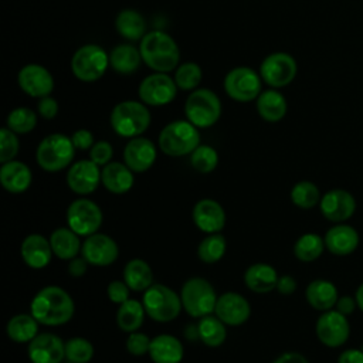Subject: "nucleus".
<instances>
[{
	"label": "nucleus",
	"instance_id": "1",
	"mask_svg": "<svg viewBox=\"0 0 363 363\" xmlns=\"http://www.w3.org/2000/svg\"><path fill=\"white\" fill-rule=\"evenodd\" d=\"M75 306L71 295L61 286L48 285L41 288L30 303V313L45 326L67 323L74 315Z\"/></svg>",
	"mask_w": 363,
	"mask_h": 363
},
{
	"label": "nucleus",
	"instance_id": "2",
	"mask_svg": "<svg viewBox=\"0 0 363 363\" xmlns=\"http://www.w3.org/2000/svg\"><path fill=\"white\" fill-rule=\"evenodd\" d=\"M143 62L153 72H170L180 64V50L174 38L160 30L147 31L139 41Z\"/></svg>",
	"mask_w": 363,
	"mask_h": 363
},
{
	"label": "nucleus",
	"instance_id": "3",
	"mask_svg": "<svg viewBox=\"0 0 363 363\" xmlns=\"http://www.w3.org/2000/svg\"><path fill=\"white\" fill-rule=\"evenodd\" d=\"M150 111L142 101H122L111 112V126L122 138H136L143 135L150 126Z\"/></svg>",
	"mask_w": 363,
	"mask_h": 363
},
{
	"label": "nucleus",
	"instance_id": "4",
	"mask_svg": "<svg viewBox=\"0 0 363 363\" xmlns=\"http://www.w3.org/2000/svg\"><path fill=\"white\" fill-rule=\"evenodd\" d=\"M199 145V128L187 119L169 122L159 133V149L172 157L190 155Z\"/></svg>",
	"mask_w": 363,
	"mask_h": 363
},
{
	"label": "nucleus",
	"instance_id": "5",
	"mask_svg": "<svg viewBox=\"0 0 363 363\" xmlns=\"http://www.w3.org/2000/svg\"><path fill=\"white\" fill-rule=\"evenodd\" d=\"M186 119L199 129L213 126L221 116V102L218 95L208 88L191 91L184 102Z\"/></svg>",
	"mask_w": 363,
	"mask_h": 363
},
{
	"label": "nucleus",
	"instance_id": "6",
	"mask_svg": "<svg viewBox=\"0 0 363 363\" xmlns=\"http://www.w3.org/2000/svg\"><path fill=\"white\" fill-rule=\"evenodd\" d=\"M75 155V146L69 136L64 133H51L37 146L35 159L45 172H60L71 164Z\"/></svg>",
	"mask_w": 363,
	"mask_h": 363
},
{
	"label": "nucleus",
	"instance_id": "7",
	"mask_svg": "<svg viewBox=\"0 0 363 363\" xmlns=\"http://www.w3.org/2000/svg\"><path fill=\"white\" fill-rule=\"evenodd\" d=\"M180 298L183 309L193 318L211 315L217 303V295L213 285L201 277L189 278L182 286Z\"/></svg>",
	"mask_w": 363,
	"mask_h": 363
},
{
	"label": "nucleus",
	"instance_id": "8",
	"mask_svg": "<svg viewBox=\"0 0 363 363\" xmlns=\"http://www.w3.org/2000/svg\"><path fill=\"white\" fill-rule=\"evenodd\" d=\"M142 303L147 316L156 322H170L176 319L183 308L180 295L163 284L149 286L143 292Z\"/></svg>",
	"mask_w": 363,
	"mask_h": 363
},
{
	"label": "nucleus",
	"instance_id": "9",
	"mask_svg": "<svg viewBox=\"0 0 363 363\" xmlns=\"http://www.w3.org/2000/svg\"><path fill=\"white\" fill-rule=\"evenodd\" d=\"M109 67V54L98 44H85L79 47L71 58V71L82 82H95L101 79Z\"/></svg>",
	"mask_w": 363,
	"mask_h": 363
},
{
	"label": "nucleus",
	"instance_id": "10",
	"mask_svg": "<svg viewBox=\"0 0 363 363\" xmlns=\"http://www.w3.org/2000/svg\"><path fill=\"white\" fill-rule=\"evenodd\" d=\"M223 86L231 99L250 102L255 101L262 92V78L259 72L250 67H235L225 74Z\"/></svg>",
	"mask_w": 363,
	"mask_h": 363
},
{
	"label": "nucleus",
	"instance_id": "11",
	"mask_svg": "<svg viewBox=\"0 0 363 363\" xmlns=\"http://www.w3.org/2000/svg\"><path fill=\"white\" fill-rule=\"evenodd\" d=\"M258 72L267 85L278 89L289 85L295 79L298 64L291 54L277 51L262 60Z\"/></svg>",
	"mask_w": 363,
	"mask_h": 363
},
{
	"label": "nucleus",
	"instance_id": "12",
	"mask_svg": "<svg viewBox=\"0 0 363 363\" xmlns=\"http://www.w3.org/2000/svg\"><path fill=\"white\" fill-rule=\"evenodd\" d=\"M102 211L89 199H77L67 208L68 227L79 237H89L98 233L102 225Z\"/></svg>",
	"mask_w": 363,
	"mask_h": 363
},
{
	"label": "nucleus",
	"instance_id": "13",
	"mask_svg": "<svg viewBox=\"0 0 363 363\" xmlns=\"http://www.w3.org/2000/svg\"><path fill=\"white\" fill-rule=\"evenodd\" d=\"M177 89L174 78L167 72H152L140 81L138 95L147 106H164L173 102Z\"/></svg>",
	"mask_w": 363,
	"mask_h": 363
},
{
	"label": "nucleus",
	"instance_id": "14",
	"mask_svg": "<svg viewBox=\"0 0 363 363\" xmlns=\"http://www.w3.org/2000/svg\"><path fill=\"white\" fill-rule=\"evenodd\" d=\"M316 335L328 347H339L345 345L350 335V326L346 315L336 309L325 311L316 320Z\"/></svg>",
	"mask_w": 363,
	"mask_h": 363
},
{
	"label": "nucleus",
	"instance_id": "15",
	"mask_svg": "<svg viewBox=\"0 0 363 363\" xmlns=\"http://www.w3.org/2000/svg\"><path fill=\"white\" fill-rule=\"evenodd\" d=\"M20 89L31 98H44L51 95L54 89V78L51 72L40 64H27L17 74Z\"/></svg>",
	"mask_w": 363,
	"mask_h": 363
},
{
	"label": "nucleus",
	"instance_id": "16",
	"mask_svg": "<svg viewBox=\"0 0 363 363\" xmlns=\"http://www.w3.org/2000/svg\"><path fill=\"white\" fill-rule=\"evenodd\" d=\"M82 257L95 267H106L116 261L119 255L118 244L106 234L95 233L82 242Z\"/></svg>",
	"mask_w": 363,
	"mask_h": 363
},
{
	"label": "nucleus",
	"instance_id": "17",
	"mask_svg": "<svg viewBox=\"0 0 363 363\" xmlns=\"http://www.w3.org/2000/svg\"><path fill=\"white\" fill-rule=\"evenodd\" d=\"M101 183V169L91 159H82L69 166L67 173L68 187L81 196L94 193Z\"/></svg>",
	"mask_w": 363,
	"mask_h": 363
},
{
	"label": "nucleus",
	"instance_id": "18",
	"mask_svg": "<svg viewBox=\"0 0 363 363\" xmlns=\"http://www.w3.org/2000/svg\"><path fill=\"white\" fill-rule=\"evenodd\" d=\"M27 354L31 363H61L65 359V342L54 333H40L28 342Z\"/></svg>",
	"mask_w": 363,
	"mask_h": 363
},
{
	"label": "nucleus",
	"instance_id": "19",
	"mask_svg": "<svg viewBox=\"0 0 363 363\" xmlns=\"http://www.w3.org/2000/svg\"><path fill=\"white\" fill-rule=\"evenodd\" d=\"M157 156V150L155 143L142 136L132 138L125 149H123V163L133 172V173H143L149 170Z\"/></svg>",
	"mask_w": 363,
	"mask_h": 363
},
{
	"label": "nucleus",
	"instance_id": "20",
	"mask_svg": "<svg viewBox=\"0 0 363 363\" xmlns=\"http://www.w3.org/2000/svg\"><path fill=\"white\" fill-rule=\"evenodd\" d=\"M214 313L227 326H240L250 318L251 306L242 295L225 292L217 298Z\"/></svg>",
	"mask_w": 363,
	"mask_h": 363
},
{
	"label": "nucleus",
	"instance_id": "21",
	"mask_svg": "<svg viewBox=\"0 0 363 363\" xmlns=\"http://www.w3.org/2000/svg\"><path fill=\"white\" fill-rule=\"evenodd\" d=\"M319 207L325 218L333 223H340L353 216L356 210V200L349 191L333 189L320 197Z\"/></svg>",
	"mask_w": 363,
	"mask_h": 363
},
{
	"label": "nucleus",
	"instance_id": "22",
	"mask_svg": "<svg viewBox=\"0 0 363 363\" xmlns=\"http://www.w3.org/2000/svg\"><path fill=\"white\" fill-rule=\"evenodd\" d=\"M193 221L203 233H220L225 225V213L218 201L201 199L193 207Z\"/></svg>",
	"mask_w": 363,
	"mask_h": 363
},
{
	"label": "nucleus",
	"instance_id": "23",
	"mask_svg": "<svg viewBox=\"0 0 363 363\" xmlns=\"http://www.w3.org/2000/svg\"><path fill=\"white\" fill-rule=\"evenodd\" d=\"M20 254L23 261L33 269L45 268L52 257V248L50 240L41 234L27 235L20 247Z\"/></svg>",
	"mask_w": 363,
	"mask_h": 363
},
{
	"label": "nucleus",
	"instance_id": "24",
	"mask_svg": "<svg viewBox=\"0 0 363 363\" xmlns=\"http://www.w3.org/2000/svg\"><path fill=\"white\" fill-rule=\"evenodd\" d=\"M325 247L333 255H349L359 245L357 231L347 224H336L325 234Z\"/></svg>",
	"mask_w": 363,
	"mask_h": 363
},
{
	"label": "nucleus",
	"instance_id": "25",
	"mask_svg": "<svg viewBox=\"0 0 363 363\" xmlns=\"http://www.w3.org/2000/svg\"><path fill=\"white\" fill-rule=\"evenodd\" d=\"M33 176L30 167L20 160H10L1 163L0 167V183L9 193H23L31 184Z\"/></svg>",
	"mask_w": 363,
	"mask_h": 363
},
{
	"label": "nucleus",
	"instance_id": "26",
	"mask_svg": "<svg viewBox=\"0 0 363 363\" xmlns=\"http://www.w3.org/2000/svg\"><path fill=\"white\" fill-rule=\"evenodd\" d=\"M101 183L113 194L129 191L135 183L133 172L121 162H109L101 170Z\"/></svg>",
	"mask_w": 363,
	"mask_h": 363
},
{
	"label": "nucleus",
	"instance_id": "27",
	"mask_svg": "<svg viewBox=\"0 0 363 363\" xmlns=\"http://www.w3.org/2000/svg\"><path fill=\"white\" fill-rule=\"evenodd\" d=\"M184 354L182 342L172 335L163 333L152 339L149 356L153 363H180Z\"/></svg>",
	"mask_w": 363,
	"mask_h": 363
},
{
	"label": "nucleus",
	"instance_id": "28",
	"mask_svg": "<svg viewBox=\"0 0 363 363\" xmlns=\"http://www.w3.org/2000/svg\"><path fill=\"white\" fill-rule=\"evenodd\" d=\"M255 108L258 115L267 122H279L284 119L288 111L285 96L275 88L262 91L255 99Z\"/></svg>",
	"mask_w": 363,
	"mask_h": 363
},
{
	"label": "nucleus",
	"instance_id": "29",
	"mask_svg": "<svg viewBox=\"0 0 363 363\" xmlns=\"http://www.w3.org/2000/svg\"><path fill=\"white\" fill-rule=\"evenodd\" d=\"M278 274L274 267L264 262L250 265L244 272V282L248 289L257 294H267L277 288Z\"/></svg>",
	"mask_w": 363,
	"mask_h": 363
},
{
	"label": "nucleus",
	"instance_id": "30",
	"mask_svg": "<svg viewBox=\"0 0 363 363\" xmlns=\"http://www.w3.org/2000/svg\"><path fill=\"white\" fill-rule=\"evenodd\" d=\"M115 28L128 41H140L146 31L145 17L135 9H123L115 17Z\"/></svg>",
	"mask_w": 363,
	"mask_h": 363
},
{
	"label": "nucleus",
	"instance_id": "31",
	"mask_svg": "<svg viewBox=\"0 0 363 363\" xmlns=\"http://www.w3.org/2000/svg\"><path fill=\"white\" fill-rule=\"evenodd\" d=\"M143 62L139 47L133 44H118L109 52V67L122 75L133 74Z\"/></svg>",
	"mask_w": 363,
	"mask_h": 363
},
{
	"label": "nucleus",
	"instance_id": "32",
	"mask_svg": "<svg viewBox=\"0 0 363 363\" xmlns=\"http://www.w3.org/2000/svg\"><path fill=\"white\" fill-rule=\"evenodd\" d=\"M305 296L312 308L323 312L332 309L339 299L337 288L335 286V284L326 279L312 281L306 288Z\"/></svg>",
	"mask_w": 363,
	"mask_h": 363
},
{
	"label": "nucleus",
	"instance_id": "33",
	"mask_svg": "<svg viewBox=\"0 0 363 363\" xmlns=\"http://www.w3.org/2000/svg\"><path fill=\"white\" fill-rule=\"evenodd\" d=\"M50 242L54 255H57L60 259H72L78 257L82 248L79 235L69 227H60L54 230L50 235Z\"/></svg>",
	"mask_w": 363,
	"mask_h": 363
},
{
	"label": "nucleus",
	"instance_id": "34",
	"mask_svg": "<svg viewBox=\"0 0 363 363\" xmlns=\"http://www.w3.org/2000/svg\"><path fill=\"white\" fill-rule=\"evenodd\" d=\"M123 281L132 291L145 292L153 285V272L150 265L140 258L130 259L123 268Z\"/></svg>",
	"mask_w": 363,
	"mask_h": 363
},
{
	"label": "nucleus",
	"instance_id": "35",
	"mask_svg": "<svg viewBox=\"0 0 363 363\" xmlns=\"http://www.w3.org/2000/svg\"><path fill=\"white\" fill-rule=\"evenodd\" d=\"M6 332L7 336L17 343L31 342L38 335V320L31 313L14 315L7 322Z\"/></svg>",
	"mask_w": 363,
	"mask_h": 363
},
{
	"label": "nucleus",
	"instance_id": "36",
	"mask_svg": "<svg viewBox=\"0 0 363 363\" xmlns=\"http://www.w3.org/2000/svg\"><path fill=\"white\" fill-rule=\"evenodd\" d=\"M145 315H146V311L142 302L136 299H128L123 303H121L118 308L116 323L123 332L132 333L142 326L145 320Z\"/></svg>",
	"mask_w": 363,
	"mask_h": 363
},
{
	"label": "nucleus",
	"instance_id": "37",
	"mask_svg": "<svg viewBox=\"0 0 363 363\" xmlns=\"http://www.w3.org/2000/svg\"><path fill=\"white\" fill-rule=\"evenodd\" d=\"M197 329H199V339L208 347L221 346L227 337L225 323L213 315L200 318L197 323Z\"/></svg>",
	"mask_w": 363,
	"mask_h": 363
},
{
	"label": "nucleus",
	"instance_id": "38",
	"mask_svg": "<svg viewBox=\"0 0 363 363\" xmlns=\"http://www.w3.org/2000/svg\"><path fill=\"white\" fill-rule=\"evenodd\" d=\"M325 248V240L315 234V233H306L301 235L295 245H294V254L299 261L311 262L318 259Z\"/></svg>",
	"mask_w": 363,
	"mask_h": 363
},
{
	"label": "nucleus",
	"instance_id": "39",
	"mask_svg": "<svg viewBox=\"0 0 363 363\" xmlns=\"http://www.w3.org/2000/svg\"><path fill=\"white\" fill-rule=\"evenodd\" d=\"M227 250V242L224 235L218 233L207 234L199 244L197 255L206 264H214L220 261Z\"/></svg>",
	"mask_w": 363,
	"mask_h": 363
},
{
	"label": "nucleus",
	"instance_id": "40",
	"mask_svg": "<svg viewBox=\"0 0 363 363\" xmlns=\"http://www.w3.org/2000/svg\"><path fill=\"white\" fill-rule=\"evenodd\" d=\"M6 126L17 135L28 133L37 126V113L27 106L14 108L6 118Z\"/></svg>",
	"mask_w": 363,
	"mask_h": 363
},
{
	"label": "nucleus",
	"instance_id": "41",
	"mask_svg": "<svg viewBox=\"0 0 363 363\" xmlns=\"http://www.w3.org/2000/svg\"><path fill=\"white\" fill-rule=\"evenodd\" d=\"M174 82L182 91H194L203 79V71L196 62H183L174 71Z\"/></svg>",
	"mask_w": 363,
	"mask_h": 363
},
{
	"label": "nucleus",
	"instance_id": "42",
	"mask_svg": "<svg viewBox=\"0 0 363 363\" xmlns=\"http://www.w3.org/2000/svg\"><path fill=\"white\" fill-rule=\"evenodd\" d=\"M291 201L299 208H312L320 201V193L312 182H299L291 190Z\"/></svg>",
	"mask_w": 363,
	"mask_h": 363
},
{
	"label": "nucleus",
	"instance_id": "43",
	"mask_svg": "<svg viewBox=\"0 0 363 363\" xmlns=\"http://www.w3.org/2000/svg\"><path fill=\"white\" fill-rule=\"evenodd\" d=\"M191 166L200 173H210L218 164V153L210 145H199L190 153Z\"/></svg>",
	"mask_w": 363,
	"mask_h": 363
},
{
	"label": "nucleus",
	"instance_id": "44",
	"mask_svg": "<svg viewBox=\"0 0 363 363\" xmlns=\"http://www.w3.org/2000/svg\"><path fill=\"white\" fill-rule=\"evenodd\" d=\"M94 357V346L84 337H71L65 342V359L72 363H88Z\"/></svg>",
	"mask_w": 363,
	"mask_h": 363
},
{
	"label": "nucleus",
	"instance_id": "45",
	"mask_svg": "<svg viewBox=\"0 0 363 363\" xmlns=\"http://www.w3.org/2000/svg\"><path fill=\"white\" fill-rule=\"evenodd\" d=\"M18 153V138L17 133L10 130L7 126L0 129V162L6 163L13 160Z\"/></svg>",
	"mask_w": 363,
	"mask_h": 363
},
{
	"label": "nucleus",
	"instance_id": "46",
	"mask_svg": "<svg viewBox=\"0 0 363 363\" xmlns=\"http://www.w3.org/2000/svg\"><path fill=\"white\" fill-rule=\"evenodd\" d=\"M150 342L152 339L142 332H132L129 333L125 346L126 350L133 354V356H143L145 353H149V347H150Z\"/></svg>",
	"mask_w": 363,
	"mask_h": 363
},
{
	"label": "nucleus",
	"instance_id": "47",
	"mask_svg": "<svg viewBox=\"0 0 363 363\" xmlns=\"http://www.w3.org/2000/svg\"><path fill=\"white\" fill-rule=\"evenodd\" d=\"M113 156V147L108 140H98L89 149V159L96 163L99 167L111 162Z\"/></svg>",
	"mask_w": 363,
	"mask_h": 363
},
{
	"label": "nucleus",
	"instance_id": "48",
	"mask_svg": "<svg viewBox=\"0 0 363 363\" xmlns=\"http://www.w3.org/2000/svg\"><path fill=\"white\" fill-rule=\"evenodd\" d=\"M129 289L130 288L126 285L125 281H112V282H109L108 289H106L108 298L112 303L121 305L129 299Z\"/></svg>",
	"mask_w": 363,
	"mask_h": 363
},
{
	"label": "nucleus",
	"instance_id": "49",
	"mask_svg": "<svg viewBox=\"0 0 363 363\" xmlns=\"http://www.w3.org/2000/svg\"><path fill=\"white\" fill-rule=\"evenodd\" d=\"M37 111H38L40 116H43L44 119H54L58 113V102L51 95L40 98Z\"/></svg>",
	"mask_w": 363,
	"mask_h": 363
},
{
	"label": "nucleus",
	"instance_id": "50",
	"mask_svg": "<svg viewBox=\"0 0 363 363\" xmlns=\"http://www.w3.org/2000/svg\"><path fill=\"white\" fill-rule=\"evenodd\" d=\"M71 140L75 146V149L79 150H88L94 146V135L88 129H78L71 135Z\"/></svg>",
	"mask_w": 363,
	"mask_h": 363
},
{
	"label": "nucleus",
	"instance_id": "51",
	"mask_svg": "<svg viewBox=\"0 0 363 363\" xmlns=\"http://www.w3.org/2000/svg\"><path fill=\"white\" fill-rule=\"evenodd\" d=\"M88 261L84 257H75L72 259H69L68 264V274L74 278H79L86 272L88 268Z\"/></svg>",
	"mask_w": 363,
	"mask_h": 363
},
{
	"label": "nucleus",
	"instance_id": "52",
	"mask_svg": "<svg viewBox=\"0 0 363 363\" xmlns=\"http://www.w3.org/2000/svg\"><path fill=\"white\" fill-rule=\"evenodd\" d=\"M277 289H278L279 294L289 295L296 289V281L291 275H282V277L278 278Z\"/></svg>",
	"mask_w": 363,
	"mask_h": 363
},
{
	"label": "nucleus",
	"instance_id": "53",
	"mask_svg": "<svg viewBox=\"0 0 363 363\" xmlns=\"http://www.w3.org/2000/svg\"><path fill=\"white\" fill-rule=\"evenodd\" d=\"M356 298L353 299L352 296H340L339 299H337V302H336V305H335V308H336V311L337 312H340V313H343V315H350L353 311H354V308H356Z\"/></svg>",
	"mask_w": 363,
	"mask_h": 363
},
{
	"label": "nucleus",
	"instance_id": "54",
	"mask_svg": "<svg viewBox=\"0 0 363 363\" xmlns=\"http://www.w3.org/2000/svg\"><path fill=\"white\" fill-rule=\"evenodd\" d=\"M337 363H363V350L347 349L340 353Z\"/></svg>",
	"mask_w": 363,
	"mask_h": 363
},
{
	"label": "nucleus",
	"instance_id": "55",
	"mask_svg": "<svg viewBox=\"0 0 363 363\" xmlns=\"http://www.w3.org/2000/svg\"><path fill=\"white\" fill-rule=\"evenodd\" d=\"M272 363H309L306 357L296 352H286L278 356Z\"/></svg>",
	"mask_w": 363,
	"mask_h": 363
},
{
	"label": "nucleus",
	"instance_id": "56",
	"mask_svg": "<svg viewBox=\"0 0 363 363\" xmlns=\"http://www.w3.org/2000/svg\"><path fill=\"white\" fill-rule=\"evenodd\" d=\"M356 303H357V306L360 308V311L363 312V284L357 288V291H356Z\"/></svg>",
	"mask_w": 363,
	"mask_h": 363
},
{
	"label": "nucleus",
	"instance_id": "57",
	"mask_svg": "<svg viewBox=\"0 0 363 363\" xmlns=\"http://www.w3.org/2000/svg\"><path fill=\"white\" fill-rule=\"evenodd\" d=\"M67 363H72V362H67Z\"/></svg>",
	"mask_w": 363,
	"mask_h": 363
}]
</instances>
